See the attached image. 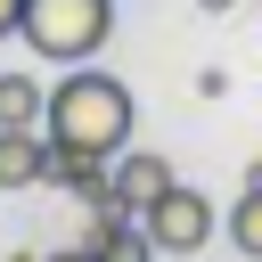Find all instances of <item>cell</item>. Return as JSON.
<instances>
[{"label":"cell","mask_w":262,"mask_h":262,"mask_svg":"<svg viewBox=\"0 0 262 262\" xmlns=\"http://www.w3.org/2000/svg\"><path fill=\"white\" fill-rule=\"evenodd\" d=\"M90 254H98V262H156V237H147V221H131V213L98 205V229H90Z\"/></svg>","instance_id":"obj_6"},{"label":"cell","mask_w":262,"mask_h":262,"mask_svg":"<svg viewBox=\"0 0 262 262\" xmlns=\"http://www.w3.org/2000/svg\"><path fill=\"white\" fill-rule=\"evenodd\" d=\"M41 180H49V131L0 123V188H41Z\"/></svg>","instance_id":"obj_5"},{"label":"cell","mask_w":262,"mask_h":262,"mask_svg":"<svg viewBox=\"0 0 262 262\" xmlns=\"http://www.w3.org/2000/svg\"><path fill=\"white\" fill-rule=\"evenodd\" d=\"M106 180H115V213H147V205L172 188V164H164L156 147H115Z\"/></svg>","instance_id":"obj_4"},{"label":"cell","mask_w":262,"mask_h":262,"mask_svg":"<svg viewBox=\"0 0 262 262\" xmlns=\"http://www.w3.org/2000/svg\"><path fill=\"white\" fill-rule=\"evenodd\" d=\"M229 246H237L246 262H262V188H246V196L229 205Z\"/></svg>","instance_id":"obj_8"},{"label":"cell","mask_w":262,"mask_h":262,"mask_svg":"<svg viewBox=\"0 0 262 262\" xmlns=\"http://www.w3.org/2000/svg\"><path fill=\"white\" fill-rule=\"evenodd\" d=\"M16 41L41 66H90L115 41V0H25L16 8Z\"/></svg>","instance_id":"obj_2"},{"label":"cell","mask_w":262,"mask_h":262,"mask_svg":"<svg viewBox=\"0 0 262 262\" xmlns=\"http://www.w3.org/2000/svg\"><path fill=\"white\" fill-rule=\"evenodd\" d=\"M246 188H262V156H254V164H246Z\"/></svg>","instance_id":"obj_11"},{"label":"cell","mask_w":262,"mask_h":262,"mask_svg":"<svg viewBox=\"0 0 262 262\" xmlns=\"http://www.w3.org/2000/svg\"><path fill=\"white\" fill-rule=\"evenodd\" d=\"M41 131H49V147H82V156L131 147V131H139L131 82H115L98 66H66V82L41 98Z\"/></svg>","instance_id":"obj_1"},{"label":"cell","mask_w":262,"mask_h":262,"mask_svg":"<svg viewBox=\"0 0 262 262\" xmlns=\"http://www.w3.org/2000/svg\"><path fill=\"white\" fill-rule=\"evenodd\" d=\"M196 8H213V16H221V8H229V0H196Z\"/></svg>","instance_id":"obj_12"},{"label":"cell","mask_w":262,"mask_h":262,"mask_svg":"<svg viewBox=\"0 0 262 262\" xmlns=\"http://www.w3.org/2000/svg\"><path fill=\"white\" fill-rule=\"evenodd\" d=\"M16 8H25V0H0V41L16 33Z\"/></svg>","instance_id":"obj_10"},{"label":"cell","mask_w":262,"mask_h":262,"mask_svg":"<svg viewBox=\"0 0 262 262\" xmlns=\"http://www.w3.org/2000/svg\"><path fill=\"white\" fill-rule=\"evenodd\" d=\"M41 262H98L90 246H66V254H41Z\"/></svg>","instance_id":"obj_9"},{"label":"cell","mask_w":262,"mask_h":262,"mask_svg":"<svg viewBox=\"0 0 262 262\" xmlns=\"http://www.w3.org/2000/svg\"><path fill=\"white\" fill-rule=\"evenodd\" d=\"M139 221H147L156 254H205V246H213V229H221V221H213V205H205L196 188H180V180H172V188H164Z\"/></svg>","instance_id":"obj_3"},{"label":"cell","mask_w":262,"mask_h":262,"mask_svg":"<svg viewBox=\"0 0 262 262\" xmlns=\"http://www.w3.org/2000/svg\"><path fill=\"white\" fill-rule=\"evenodd\" d=\"M41 82L33 74H0V123H41Z\"/></svg>","instance_id":"obj_7"}]
</instances>
